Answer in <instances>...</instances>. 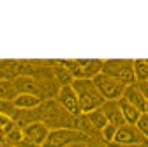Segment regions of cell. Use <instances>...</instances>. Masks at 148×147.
<instances>
[{
	"instance_id": "obj_9",
	"label": "cell",
	"mask_w": 148,
	"mask_h": 147,
	"mask_svg": "<svg viewBox=\"0 0 148 147\" xmlns=\"http://www.w3.org/2000/svg\"><path fill=\"white\" fill-rule=\"evenodd\" d=\"M101 108H102V112H104V115L108 119V124H113L116 128H120V126L125 124L118 101H104V105Z\"/></svg>"
},
{
	"instance_id": "obj_11",
	"label": "cell",
	"mask_w": 148,
	"mask_h": 147,
	"mask_svg": "<svg viewBox=\"0 0 148 147\" xmlns=\"http://www.w3.org/2000/svg\"><path fill=\"white\" fill-rule=\"evenodd\" d=\"M51 71H53V80L58 83V87H67V85H72L74 78L71 73L60 64V60H55L51 62Z\"/></svg>"
},
{
	"instance_id": "obj_27",
	"label": "cell",
	"mask_w": 148,
	"mask_h": 147,
	"mask_svg": "<svg viewBox=\"0 0 148 147\" xmlns=\"http://www.w3.org/2000/svg\"><path fill=\"white\" fill-rule=\"evenodd\" d=\"M143 114H146V115H148V101H146V106H145V112H143Z\"/></svg>"
},
{
	"instance_id": "obj_20",
	"label": "cell",
	"mask_w": 148,
	"mask_h": 147,
	"mask_svg": "<svg viewBox=\"0 0 148 147\" xmlns=\"http://www.w3.org/2000/svg\"><path fill=\"white\" fill-rule=\"evenodd\" d=\"M16 112V106L12 101H0V114H4V115H9L12 119V114Z\"/></svg>"
},
{
	"instance_id": "obj_26",
	"label": "cell",
	"mask_w": 148,
	"mask_h": 147,
	"mask_svg": "<svg viewBox=\"0 0 148 147\" xmlns=\"http://www.w3.org/2000/svg\"><path fill=\"white\" fill-rule=\"evenodd\" d=\"M134 147H148V145H146V144L143 142V144H138V145H134Z\"/></svg>"
},
{
	"instance_id": "obj_17",
	"label": "cell",
	"mask_w": 148,
	"mask_h": 147,
	"mask_svg": "<svg viewBox=\"0 0 148 147\" xmlns=\"http://www.w3.org/2000/svg\"><path fill=\"white\" fill-rule=\"evenodd\" d=\"M132 69H134L136 83L148 82V66H146V60H132Z\"/></svg>"
},
{
	"instance_id": "obj_15",
	"label": "cell",
	"mask_w": 148,
	"mask_h": 147,
	"mask_svg": "<svg viewBox=\"0 0 148 147\" xmlns=\"http://www.w3.org/2000/svg\"><path fill=\"white\" fill-rule=\"evenodd\" d=\"M18 90L14 87V80H0V101H14Z\"/></svg>"
},
{
	"instance_id": "obj_7",
	"label": "cell",
	"mask_w": 148,
	"mask_h": 147,
	"mask_svg": "<svg viewBox=\"0 0 148 147\" xmlns=\"http://www.w3.org/2000/svg\"><path fill=\"white\" fill-rule=\"evenodd\" d=\"M145 138L143 135L139 133V130L136 126H131V124H123L116 130V135H115V140L113 144L115 145H122V147H134L138 144H143Z\"/></svg>"
},
{
	"instance_id": "obj_19",
	"label": "cell",
	"mask_w": 148,
	"mask_h": 147,
	"mask_svg": "<svg viewBox=\"0 0 148 147\" xmlns=\"http://www.w3.org/2000/svg\"><path fill=\"white\" fill-rule=\"evenodd\" d=\"M136 128L139 130V133L143 135V138L148 140V115H146V114H141V117H139Z\"/></svg>"
},
{
	"instance_id": "obj_4",
	"label": "cell",
	"mask_w": 148,
	"mask_h": 147,
	"mask_svg": "<svg viewBox=\"0 0 148 147\" xmlns=\"http://www.w3.org/2000/svg\"><path fill=\"white\" fill-rule=\"evenodd\" d=\"M76 142H86V137L74 128H62V130H51L42 147H67Z\"/></svg>"
},
{
	"instance_id": "obj_2",
	"label": "cell",
	"mask_w": 148,
	"mask_h": 147,
	"mask_svg": "<svg viewBox=\"0 0 148 147\" xmlns=\"http://www.w3.org/2000/svg\"><path fill=\"white\" fill-rule=\"evenodd\" d=\"M72 89L74 92L78 94V99H79V108L83 114H88L92 110H97L104 105V98L99 94L97 87L94 85V80H85V78H79V80H74L72 82Z\"/></svg>"
},
{
	"instance_id": "obj_21",
	"label": "cell",
	"mask_w": 148,
	"mask_h": 147,
	"mask_svg": "<svg viewBox=\"0 0 148 147\" xmlns=\"http://www.w3.org/2000/svg\"><path fill=\"white\" fill-rule=\"evenodd\" d=\"M86 147H108V144L97 135V137H90V138H86Z\"/></svg>"
},
{
	"instance_id": "obj_8",
	"label": "cell",
	"mask_w": 148,
	"mask_h": 147,
	"mask_svg": "<svg viewBox=\"0 0 148 147\" xmlns=\"http://www.w3.org/2000/svg\"><path fill=\"white\" fill-rule=\"evenodd\" d=\"M49 131H51V130H49L44 122H32V124H28V126L23 128V135H25L28 140H32L34 144L41 145V147L44 145V142H46Z\"/></svg>"
},
{
	"instance_id": "obj_16",
	"label": "cell",
	"mask_w": 148,
	"mask_h": 147,
	"mask_svg": "<svg viewBox=\"0 0 148 147\" xmlns=\"http://www.w3.org/2000/svg\"><path fill=\"white\" fill-rule=\"evenodd\" d=\"M86 117H88L90 124L94 126V130H95L97 133H101V131H102V128L108 124V119H106V115H104V112H102V108L92 110V112L86 114Z\"/></svg>"
},
{
	"instance_id": "obj_14",
	"label": "cell",
	"mask_w": 148,
	"mask_h": 147,
	"mask_svg": "<svg viewBox=\"0 0 148 147\" xmlns=\"http://www.w3.org/2000/svg\"><path fill=\"white\" fill-rule=\"evenodd\" d=\"M12 103H14L16 110H34L37 106H41L42 99L37 96H32V94H18Z\"/></svg>"
},
{
	"instance_id": "obj_1",
	"label": "cell",
	"mask_w": 148,
	"mask_h": 147,
	"mask_svg": "<svg viewBox=\"0 0 148 147\" xmlns=\"http://www.w3.org/2000/svg\"><path fill=\"white\" fill-rule=\"evenodd\" d=\"M39 122H44L49 130H62V128H74V117L57 103V99L42 101L37 106Z\"/></svg>"
},
{
	"instance_id": "obj_22",
	"label": "cell",
	"mask_w": 148,
	"mask_h": 147,
	"mask_svg": "<svg viewBox=\"0 0 148 147\" xmlns=\"http://www.w3.org/2000/svg\"><path fill=\"white\" fill-rule=\"evenodd\" d=\"M16 147H41V145H37V144H34L32 140H28L25 135H23V138H21V142L20 144H18Z\"/></svg>"
},
{
	"instance_id": "obj_24",
	"label": "cell",
	"mask_w": 148,
	"mask_h": 147,
	"mask_svg": "<svg viewBox=\"0 0 148 147\" xmlns=\"http://www.w3.org/2000/svg\"><path fill=\"white\" fill-rule=\"evenodd\" d=\"M67 147H86V142H76V144H71Z\"/></svg>"
},
{
	"instance_id": "obj_6",
	"label": "cell",
	"mask_w": 148,
	"mask_h": 147,
	"mask_svg": "<svg viewBox=\"0 0 148 147\" xmlns=\"http://www.w3.org/2000/svg\"><path fill=\"white\" fill-rule=\"evenodd\" d=\"M57 103L65 110V112H69L72 117H78L81 115V108H79V99H78V94L74 92L72 85H67V87H60L58 94H57Z\"/></svg>"
},
{
	"instance_id": "obj_13",
	"label": "cell",
	"mask_w": 148,
	"mask_h": 147,
	"mask_svg": "<svg viewBox=\"0 0 148 147\" xmlns=\"http://www.w3.org/2000/svg\"><path fill=\"white\" fill-rule=\"evenodd\" d=\"M118 105H120V110H122V115H123L125 124L136 126L143 112H139V110H138L136 106H132L131 103H127V101H125V99H122V98L118 99Z\"/></svg>"
},
{
	"instance_id": "obj_5",
	"label": "cell",
	"mask_w": 148,
	"mask_h": 147,
	"mask_svg": "<svg viewBox=\"0 0 148 147\" xmlns=\"http://www.w3.org/2000/svg\"><path fill=\"white\" fill-rule=\"evenodd\" d=\"M94 85L97 87L99 94L106 101H118L123 96V90H125V85L123 83H120L118 80L104 75V73H101V75H97L94 78Z\"/></svg>"
},
{
	"instance_id": "obj_31",
	"label": "cell",
	"mask_w": 148,
	"mask_h": 147,
	"mask_svg": "<svg viewBox=\"0 0 148 147\" xmlns=\"http://www.w3.org/2000/svg\"><path fill=\"white\" fill-rule=\"evenodd\" d=\"M146 66H148V59H146Z\"/></svg>"
},
{
	"instance_id": "obj_28",
	"label": "cell",
	"mask_w": 148,
	"mask_h": 147,
	"mask_svg": "<svg viewBox=\"0 0 148 147\" xmlns=\"http://www.w3.org/2000/svg\"><path fill=\"white\" fill-rule=\"evenodd\" d=\"M108 147H115V145H113V144H109V145H108Z\"/></svg>"
},
{
	"instance_id": "obj_29",
	"label": "cell",
	"mask_w": 148,
	"mask_h": 147,
	"mask_svg": "<svg viewBox=\"0 0 148 147\" xmlns=\"http://www.w3.org/2000/svg\"><path fill=\"white\" fill-rule=\"evenodd\" d=\"M145 144H146V145H148V140H145Z\"/></svg>"
},
{
	"instance_id": "obj_18",
	"label": "cell",
	"mask_w": 148,
	"mask_h": 147,
	"mask_svg": "<svg viewBox=\"0 0 148 147\" xmlns=\"http://www.w3.org/2000/svg\"><path fill=\"white\" fill-rule=\"evenodd\" d=\"M116 130L118 128L116 126H113V124H106L104 128H102V131L99 133V137L109 145V144H113V140H115V135H116Z\"/></svg>"
},
{
	"instance_id": "obj_25",
	"label": "cell",
	"mask_w": 148,
	"mask_h": 147,
	"mask_svg": "<svg viewBox=\"0 0 148 147\" xmlns=\"http://www.w3.org/2000/svg\"><path fill=\"white\" fill-rule=\"evenodd\" d=\"M4 142H5V138H4V135H2V133H0V144H4Z\"/></svg>"
},
{
	"instance_id": "obj_12",
	"label": "cell",
	"mask_w": 148,
	"mask_h": 147,
	"mask_svg": "<svg viewBox=\"0 0 148 147\" xmlns=\"http://www.w3.org/2000/svg\"><path fill=\"white\" fill-rule=\"evenodd\" d=\"M81 66V78L94 80L102 73V60H78Z\"/></svg>"
},
{
	"instance_id": "obj_30",
	"label": "cell",
	"mask_w": 148,
	"mask_h": 147,
	"mask_svg": "<svg viewBox=\"0 0 148 147\" xmlns=\"http://www.w3.org/2000/svg\"><path fill=\"white\" fill-rule=\"evenodd\" d=\"M113 145H115V144H113ZM115 147H122V145H115Z\"/></svg>"
},
{
	"instance_id": "obj_23",
	"label": "cell",
	"mask_w": 148,
	"mask_h": 147,
	"mask_svg": "<svg viewBox=\"0 0 148 147\" xmlns=\"http://www.w3.org/2000/svg\"><path fill=\"white\" fill-rule=\"evenodd\" d=\"M138 87H139V90L143 92V96H145V99L148 101V82H143V83H138Z\"/></svg>"
},
{
	"instance_id": "obj_3",
	"label": "cell",
	"mask_w": 148,
	"mask_h": 147,
	"mask_svg": "<svg viewBox=\"0 0 148 147\" xmlns=\"http://www.w3.org/2000/svg\"><path fill=\"white\" fill-rule=\"evenodd\" d=\"M102 73L108 75V76H111V78H115V80H118L125 87L136 83L132 60H120V59L102 60Z\"/></svg>"
},
{
	"instance_id": "obj_10",
	"label": "cell",
	"mask_w": 148,
	"mask_h": 147,
	"mask_svg": "<svg viewBox=\"0 0 148 147\" xmlns=\"http://www.w3.org/2000/svg\"><path fill=\"white\" fill-rule=\"evenodd\" d=\"M122 99H125L127 103H131L132 106H136L139 112H145V106H146V99L143 96V92L139 90L138 83H132V85H127L125 90H123V96Z\"/></svg>"
}]
</instances>
